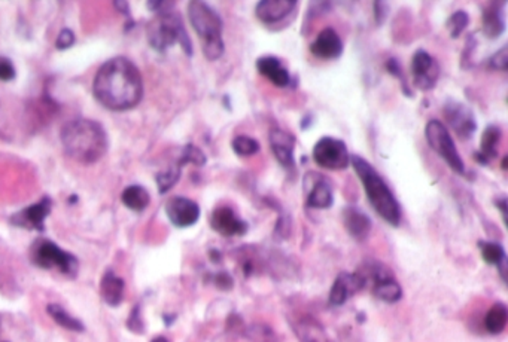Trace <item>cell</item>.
I'll list each match as a JSON object with an SVG mask.
<instances>
[{
  "mask_svg": "<svg viewBox=\"0 0 508 342\" xmlns=\"http://www.w3.org/2000/svg\"><path fill=\"white\" fill-rule=\"evenodd\" d=\"M75 43V34L74 31H70L69 29H64L58 34V38L55 41V46L58 50H67Z\"/></svg>",
  "mask_w": 508,
  "mask_h": 342,
  "instance_id": "37",
  "label": "cell"
},
{
  "mask_svg": "<svg viewBox=\"0 0 508 342\" xmlns=\"http://www.w3.org/2000/svg\"><path fill=\"white\" fill-rule=\"evenodd\" d=\"M100 293L103 301L111 305V306H118L121 304L123 298H124V281L123 278H120L118 276H115L112 271H108L104 274L102 285H100Z\"/></svg>",
  "mask_w": 508,
  "mask_h": 342,
  "instance_id": "23",
  "label": "cell"
},
{
  "mask_svg": "<svg viewBox=\"0 0 508 342\" xmlns=\"http://www.w3.org/2000/svg\"><path fill=\"white\" fill-rule=\"evenodd\" d=\"M386 70H387V72L391 73L394 78H397V79L401 82V85H403V91L406 92V96H409V97H410V96H411V92H410V90H409L407 80H406L404 73H403V69H401V66H399V63H398L397 58H389V60L386 62Z\"/></svg>",
  "mask_w": 508,
  "mask_h": 342,
  "instance_id": "34",
  "label": "cell"
},
{
  "mask_svg": "<svg viewBox=\"0 0 508 342\" xmlns=\"http://www.w3.org/2000/svg\"><path fill=\"white\" fill-rule=\"evenodd\" d=\"M415 85L422 91H431L440 78V67L435 58L425 50H418L411 60Z\"/></svg>",
  "mask_w": 508,
  "mask_h": 342,
  "instance_id": "11",
  "label": "cell"
},
{
  "mask_svg": "<svg viewBox=\"0 0 508 342\" xmlns=\"http://www.w3.org/2000/svg\"><path fill=\"white\" fill-rule=\"evenodd\" d=\"M148 36L152 48L160 52H164L174 43H181L185 54L193 55L191 39L185 30L181 15L176 14L174 9L158 15L157 21L149 27Z\"/></svg>",
  "mask_w": 508,
  "mask_h": 342,
  "instance_id": "5",
  "label": "cell"
},
{
  "mask_svg": "<svg viewBox=\"0 0 508 342\" xmlns=\"http://www.w3.org/2000/svg\"><path fill=\"white\" fill-rule=\"evenodd\" d=\"M443 115L460 140H468L474 136L477 121L474 113L467 104L453 99H447L443 106Z\"/></svg>",
  "mask_w": 508,
  "mask_h": 342,
  "instance_id": "10",
  "label": "cell"
},
{
  "mask_svg": "<svg viewBox=\"0 0 508 342\" xmlns=\"http://www.w3.org/2000/svg\"><path fill=\"white\" fill-rule=\"evenodd\" d=\"M46 311H48V314L54 318V322L58 326H62V327L69 329V330H75V332H82V330H84V325H82L79 320H76L75 317L70 315L63 308V306L57 305V304H51V305H48Z\"/></svg>",
  "mask_w": 508,
  "mask_h": 342,
  "instance_id": "28",
  "label": "cell"
},
{
  "mask_svg": "<svg viewBox=\"0 0 508 342\" xmlns=\"http://www.w3.org/2000/svg\"><path fill=\"white\" fill-rule=\"evenodd\" d=\"M209 222L212 229L224 235V237H239V235H245L247 232V223L227 206L217 207Z\"/></svg>",
  "mask_w": 508,
  "mask_h": 342,
  "instance_id": "13",
  "label": "cell"
},
{
  "mask_svg": "<svg viewBox=\"0 0 508 342\" xmlns=\"http://www.w3.org/2000/svg\"><path fill=\"white\" fill-rule=\"evenodd\" d=\"M231 148L239 157H252L259 152V143L249 136H238L231 141Z\"/></svg>",
  "mask_w": 508,
  "mask_h": 342,
  "instance_id": "31",
  "label": "cell"
},
{
  "mask_svg": "<svg viewBox=\"0 0 508 342\" xmlns=\"http://www.w3.org/2000/svg\"><path fill=\"white\" fill-rule=\"evenodd\" d=\"M297 8L295 0H263L255 8V14L264 24H276V22L289 17Z\"/></svg>",
  "mask_w": 508,
  "mask_h": 342,
  "instance_id": "17",
  "label": "cell"
},
{
  "mask_svg": "<svg viewBox=\"0 0 508 342\" xmlns=\"http://www.w3.org/2000/svg\"><path fill=\"white\" fill-rule=\"evenodd\" d=\"M343 225L352 238L357 241H365L371 232V219L359 208L349 206L343 210Z\"/></svg>",
  "mask_w": 508,
  "mask_h": 342,
  "instance_id": "19",
  "label": "cell"
},
{
  "mask_svg": "<svg viewBox=\"0 0 508 342\" xmlns=\"http://www.w3.org/2000/svg\"><path fill=\"white\" fill-rule=\"evenodd\" d=\"M215 285L222 290H230L233 286V280L227 273H221L215 278Z\"/></svg>",
  "mask_w": 508,
  "mask_h": 342,
  "instance_id": "38",
  "label": "cell"
},
{
  "mask_svg": "<svg viewBox=\"0 0 508 342\" xmlns=\"http://www.w3.org/2000/svg\"><path fill=\"white\" fill-rule=\"evenodd\" d=\"M62 143L70 158L84 164L99 161L109 146L103 127L91 120H75L66 124L62 129Z\"/></svg>",
  "mask_w": 508,
  "mask_h": 342,
  "instance_id": "2",
  "label": "cell"
},
{
  "mask_svg": "<svg viewBox=\"0 0 508 342\" xmlns=\"http://www.w3.org/2000/svg\"><path fill=\"white\" fill-rule=\"evenodd\" d=\"M350 164L361 179L365 194H367L373 208L389 225L398 227L401 222V208L395 195L389 190L382 176L376 171V169L367 159L358 155L350 157Z\"/></svg>",
  "mask_w": 508,
  "mask_h": 342,
  "instance_id": "3",
  "label": "cell"
},
{
  "mask_svg": "<svg viewBox=\"0 0 508 342\" xmlns=\"http://www.w3.org/2000/svg\"><path fill=\"white\" fill-rule=\"evenodd\" d=\"M468 22H469V17L465 10H456V13H453L452 17L447 21V29H448V31H451V36L453 39H458L467 29Z\"/></svg>",
  "mask_w": 508,
  "mask_h": 342,
  "instance_id": "33",
  "label": "cell"
},
{
  "mask_svg": "<svg viewBox=\"0 0 508 342\" xmlns=\"http://www.w3.org/2000/svg\"><path fill=\"white\" fill-rule=\"evenodd\" d=\"M489 67L493 70H500V72H507L508 67V48L502 46L500 51H496L489 58Z\"/></svg>",
  "mask_w": 508,
  "mask_h": 342,
  "instance_id": "35",
  "label": "cell"
},
{
  "mask_svg": "<svg viewBox=\"0 0 508 342\" xmlns=\"http://www.w3.org/2000/svg\"><path fill=\"white\" fill-rule=\"evenodd\" d=\"M315 162L325 170H346L350 164V155L345 141L334 137H322L313 148Z\"/></svg>",
  "mask_w": 508,
  "mask_h": 342,
  "instance_id": "9",
  "label": "cell"
},
{
  "mask_svg": "<svg viewBox=\"0 0 508 342\" xmlns=\"http://www.w3.org/2000/svg\"><path fill=\"white\" fill-rule=\"evenodd\" d=\"M365 283L370 278L373 281V294L383 302L394 304L403 297V289L398 285L392 271L380 262H371L365 266V273L361 274Z\"/></svg>",
  "mask_w": 508,
  "mask_h": 342,
  "instance_id": "8",
  "label": "cell"
},
{
  "mask_svg": "<svg viewBox=\"0 0 508 342\" xmlns=\"http://www.w3.org/2000/svg\"><path fill=\"white\" fill-rule=\"evenodd\" d=\"M507 320H508L507 306L504 304L498 302V304H495L492 308L488 311L486 318H484V327H486V330L489 334L498 335L505 329Z\"/></svg>",
  "mask_w": 508,
  "mask_h": 342,
  "instance_id": "26",
  "label": "cell"
},
{
  "mask_svg": "<svg viewBox=\"0 0 508 342\" xmlns=\"http://www.w3.org/2000/svg\"><path fill=\"white\" fill-rule=\"evenodd\" d=\"M15 78V67L6 57H0V80L8 82Z\"/></svg>",
  "mask_w": 508,
  "mask_h": 342,
  "instance_id": "36",
  "label": "cell"
},
{
  "mask_svg": "<svg viewBox=\"0 0 508 342\" xmlns=\"http://www.w3.org/2000/svg\"><path fill=\"white\" fill-rule=\"evenodd\" d=\"M479 247L481 250V257L486 261L489 265H495L501 269L502 277H505L504 274V268L507 265V257H505V250L504 247L498 243H490V241H480Z\"/></svg>",
  "mask_w": 508,
  "mask_h": 342,
  "instance_id": "27",
  "label": "cell"
},
{
  "mask_svg": "<svg viewBox=\"0 0 508 342\" xmlns=\"http://www.w3.org/2000/svg\"><path fill=\"white\" fill-rule=\"evenodd\" d=\"M256 70L259 75L268 79L271 84H275L279 88H287L291 84V76L288 70L283 67L282 62L277 57L266 55L256 60Z\"/></svg>",
  "mask_w": 508,
  "mask_h": 342,
  "instance_id": "20",
  "label": "cell"
},
{
  "mask_svg": "<svg viewBox=\"0 0 508 342\" xmlns=\"http://www.w3.org/2000/svg\"><path fill=\"white\" fill-rule=\"evenodd\" d=\"M165 215L178 228L193 227L200 219V207L195 201L185 197H173L165 204Z\"/></svg>",
  "mask_w": 508,
  "mask_h": 342,
  "instance_id": "12",
  "label": "cell"
},
{
  "mask_svg": "<svg viewBox=\"0 0 508 342\" xmlns=\"http://www.w3.org/2000/svg\"><path fill=\"white\" fill-rule=\"evenodd\" d=\"M502 169L507 170V158H504V161H502Z\"/></svg>",
  "mask_w": 508,
  "mask_h": 342,
  "instance_id": "43",
  "label": "cell"
},
{
  "mask_svg": "<svg viewBox=\"0 0 508 342\" xmlns=\"http://www.w3.org/2000/svg\"><path fill=\"white\" fill-rule=\"evenodd\" d=\"M178 164L181 165V167H184L185 164H194V165H197V167H202V165L206 164V155L202 152V149H198L197 146L186 145L182 149Z\"/></svg>",
  "mask_w": 508,
  "mask_h": 342,
  "instance_id": "32",
  "label": "cell"
},
{
  "mask_svg": "<svg viewBox=\"0 0 508 342\" xmlns=\"http://www.w3.org/2000/svg\"><path fill=\"white\" fill-rule=\"evenodd\" d=\"M188 18L195 33L203 41V54L209 62H217L222 57L226 45L222 41V18L217 10L205 2L188 5Z\"/></svg>",
  "mask_w": 508,
  "mask_h": 342,
  "instance_id": "4",
  "label": "cell"
},
{
  "mask_svg": "<svg viewBox=\"0 0 508 342\" xmlns=\"http://www.w3.org/2000/svg\"><path fill=\"white\" fill-rule=\"evenodd\" d=\"M182 173V167L176 162L172 167H169L167 170H163L157 174V185H158V191L160 194H165L167 191H170L172 187L178 183L179 178Z\"/></svg>",
  "mask_w": 508,
  "mask_h": 342,
  "instance_id": "30",
  "label": "cell"
},
{
  "mask_svg": "<svg viewBox=\"0 0 508 342\" xmlns=\"http://www.w3.org/2000/svg\"><path fill=\"white\" fill-rule=\"evenodd\" d=\"M306 204H307V207L317 208V210L329 208L334 204L333 187H331L329 182L325 178H322V176L317 174L316 180L309 187V191H307Z\"/></svg>",
  "mask_w": 508,
  "mask_h": 342,
  "instance_id": "22",
  "label": "cell"
},
{
  "mask_svg": "<svg viewBox=\"0 0 508 342\" xmlns=\"http://www.w3.org/2000/svg\"><path fill=\"white\" fill-rule=\"evenodd\" d=\"M386 10H387V5L383 2H376L374 3V14H376V21L377 24H382L385 17H386Z\"/></svg>",
  "mask_w": 508,
  "mask_h": 342,
  "instance_id": "40",
  "label": "cell"
},
{
  "mask_svg": "<svg viewBox=\"0 0 508 342\" xmlns=\"http://www.w3.org/2000/svg\"><path fill=\"white\" fill-rule=\"evenodd\" d=\"M502 131L500 127L489 125L483 131L481 141H480V153L486 159H493L498 157V146L501 143Z\"/></svg>",
  "mask_w": 508,
  "mask_h": 342,
  "instance_id": "25",
  "label": "cell"
},
{
  "mask_svg": "<svg viewBox=\"0 0 508 342\" xmlns=\"http://www.w3.org/2000/svg\"><path fill=\"white\" fill-rule=\"evenodd\" d=\"M152 342H169V341L165 339L164 336H157V338H153V339H152Z\"/></svg>",
  "mask_w": 508,
  "mask_h": 342,
  "instance_id": "42",
  "label": "cell"
},
{
  "mask_svg": "<svg viewBox=\"0 0 508 342\" xmlns=\"http://www.w3.org/2000/svg\"><path fill=\"white\" fill-rule=\"evenodd\" d=\"M121 199H123V204L127 208L133 210V211H144L149 206L151 197L144 186L133 185V186L125 187L121 195Z\"/></svg>",
  "mask_w": 508,
  "mask_h": 342,
  "instance_id": "24",
  "label": "cell"
},
{
  "mask_svg": "<svg viewBox=\"0 0 508 342\" xmlns=\"http://www.w3.org/2000/svg\"><path fill=\"white\" fill-rule=\"evenodd\" d=\"M297 334L303 342H321L325 339L324 330L312 318H303L297 326Z\"/></svg>",
  "mask_w": 508,
  "mask_h": 342,
  "instance_id": "29",
  "label": "cell"
},
{
  "mask_svg": "<svg viewBox=\"0 0 508 342\" xmlns=\"http://www.w3.org/2000/svg\"><path fill=\"white\" fill-rule=\"evenodd\" d=\"M495 204H496V207H498V208L501 210L502 218L505 219V218H507V198H505V197H502V198H500V199H496Z\"/></svg>",
  "mask_w": 508,
  "mask_h": 342,
  "instance_id": "41",
  "label": "cell"
},
{
  "mask_svg": "<svg viewBox=\"0 0 508 342\" xmlns=\"http://www.w3.org/2000/svg\"><path fill=\"white\" fill-rule=\"evenodd\" d=\"M50 213H51V199L48 197H45L39 203L18 211V213L11 218V222L20 228L43 231L45 219L48 218Z\"/></svg>",
  "mask_w": 508,
  "mask_h": 342,
  "instance_id": "14",
  "label": "cell"
},
{
  "mask_svg": "<svg viewBox=\"0 0 508 342\" xmlns=\"http://www.w3.org/2000/svg\"><path fill=\"white\" fill-rule=\"evenodd\" d=\"M271 150H273L277 162L283 169L292 171L295 170V161H294V149H295V137L283 129L275 128L270 131L268 136Z\"/></svg>",
  "mask_w": 508,
  "mask_h": 342,
  "instance_id": "16",
  "label": "cell"
},
{
  "mask_svg": "<svg viewBox=\"0 0 508 342\" xmlns=\"http://www.w3.org/2000/svg\"><path fill=\"white\" fill-rule=\"evenodd\" d=\"M128 327L133 330V332H142V322H140V315H139V308H135V311H132V315H130L128 320Z\"/></svg>",
  "mask_w": 508,
  "mask_h": 342,
  "instance_id": "39",
  "label": "cell"
},
{
  "mask_svg": "<svg viewBox=\"0 0 508 342\" xmlns=\"http://www.w3.org/2000/svg\"><path fill=\"white\" fill-rule=\"evenodd\" d=\"M94 97L109 111H128L144 96V80L139 69L125 57L106 62L94 78Z\"/></svg>",
  "mask_w": 508,
  "mask_h": 342,
  "instance_id": "1",
  "label": "cell"
},
{
  "mask_svg": "<svg viewBox=\"0 0 508 342\" xmlns=\"http://www.w3.org/2000/svg\"><path fill=\"white\" fill-rule=\"evenodd\" d=\"M425 137H427L431 149L439 153L452 171L456 174H465V164L459 155L451 133L441 121H428L427 127H425Z\"/></svg>",
  "mask_w": 508,
  "mask_h": 342,
  "instance_id": "7",
  "label": "cell"
},
{
  "mask_svg": "<svg viewBox=\"0 0 508 342\" xmlns=\"http://www.w3.org/2000/svg\"><path fill=\"white\" fill-rule=\"evenodd\" d=\"M505 6L504 0L492 2L483 10V33L489 39L500 38L505 31Z\"/></svg>",
  "mask_w": 508,
  "mask_h": 342,
  "instance_id": "21",
  "label": "cell"
},
{
  "mask_svg": "<svg viewBox=\"0 0 508 342\" xmlns=\"http://www.w3.org/2000/svg\"><path fill=\"white\" fill-rule=\"evenodd\" d=\"M365 278L361 276V273H341L337 276L333 287L329 292V304L334 306H340L346 304V301L357 294L359 290L365 287Z\"/></svg>",
  "mask_w": 508,
  "mask_h": 342,
  "instance_id": "15",
  "label": "cell"
},
{
  "mask_svg": "<svg viewBox=\"0 0 508 342\" xmlns=\"http://www.w3.org/2000/svg\"><path fill=\"white\" fill-rule=\"evenodd\" d=\"M310 51L313 55L327 58V60L338 58L343 52V42H341V38L334 29L327 27L317 34V38L310 45Z\"/></svg>",
  "mask_w": 508,
  "mask_h": 342,
  "instance_id": "18",
  "label": "cell"
},
{
  "mask_svg": "<svg viewBox=\"0 0 508 342\" xmlns=\"http://www.w3.org/2000/svg\"><path fill=\"white\" fill-rule=\"evenodd\" d=\"M30 256L33 264L39 268L57 269L69 277H75L78 273V259L50 240L34 241Z\"/></svg>",
  "mask_w": 508,
  "mask_h": 342,
  "instance_id": "6",
  "label": "cell"
}]
</instances>
